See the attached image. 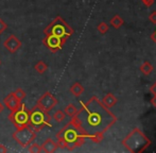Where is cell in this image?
I'll use <instances>...</instances> for the list:
<instances>
[{"label": "cell", "mask_w": 156, "mask_h": 153, "mask_svg": "<svg viewBox=\"0 0 156 153\" xmlns=\"http://www.w3.org/2000/svg\"><path fill=\"white\" fill-rule=\"evenodd\" d=\"M80 122V128L85 132L91 134H98L105 130L109 122V115L96 99L88 102L87 105L83 108L81 114L76 116Z\"/></svg>", "instance_id": "obj_1"}, {"label": "cell", "mask_w": 156, "mask_h": 153, "mask_svg": "<svg viewBox=\"0 0 156 153\" xmlns=\"http://www.w3.org/2000/svg\"><path fill=\"white\" fill-rule=\"evenodd\" d=\"M45 35H55L63 39H67L72 34V29L67 25L61 16H56L44 30Z\"/></svg>", "instance_id": "obj_2"}, {"label": "cell", "mask_w": 156, "mask_h": 153, "mask_svg": "<svg viewBox=\"0 0 156 153\" xmlns=\"http://www.w3.org/2000/svg\"><path fill=\"white\" fill-rule=\"evenodd\" d=\"M50 120L51 117L47 111H43L35 106L30 111V126L36 132H39L44 128L50 126Z\"/></svg>", "instance_id": "obj_3"}, {"label": "cell", "mask_w": 156, "mask_h": 153, "mask_svg": "<svg viewBox=\"0 0 156 153\" xmlns=\"http://www.w3.org/2000/svg\"><path fill=\"white\" fill-rule=\"evenodd\" d=\"M37 135V132L30 126H27L25 128L17 129L14 133H13V138L14 141L21 146L23 148L29 147V145L34 141L35 137Z\"/></svg>", "instance_id": "obj_4"}, {"label": "cell", "mask_w": 156, "mask_h": 153, "mask_svg": "<svg viewBox=\"0 0 156 153\" xmlns=\"http://www.w3.org/2000/svg\"><path fill=\"white\" fill-rule=\"evenodd\" d=\"M9 119L16 126V129L25 128L27 126H30V111L27 110L26 105L23 103L19 110L10 113Z\"/></svg>", "instance_id": "obj_5"}, {"label": "cell", "mask_w": 156, "mask_h": 153, "mask_svg": "<svg viewBox=\"0 0 156 153\" xmlns=\"http://www.w3.org/2000/svg\"><path fill=\"white\" fill-rule=\"evenodd\" d=\"M56 104H58V99L54 97L53 94L50 93V91H45V93L38 98L35 108L49 112V111H51Z\"/></svg>", "instance_id": "obj_6"}, {"label": "cell", "mask_w": 156, "mask_h": 153, "mask_svg": "<svg viewBox=\"0 0 156 153\" xmlns=\"http://www.w3.org/2000/svg\"><path fill=\"white\" fill-rule=\"evenodd\" d=\"M65 39L58 37L55 35H45V37L43 38V44L50 49L52 52H55L58 50L62 49L63 44L65 43Z\"/></svg>", "instance_id": "obj_7"}, {"label": "cell", "mask_w": 156, "mask_h": 153, "mask_svg": "<svg viewBox=\"0 0 156 153\" xmlns=\"http://www.w3.org/2000/svg\"><path fill=\"white\" fill-rule=\"evenodd\" d=\"M3 104L5 105L6 109H9L10 112H15V111L19 110L23 105V100H20L15 93H10L4 97L3 99Z\"/></svg>", "instance_id": "obj_8"}, {"label": "cell", "mask_w": 156, "mask_h": 153, "mask_svg": "<svg viewBox=\"0 0 156 153\" xmlns=\"http://www.w3.org/2000/svg\"><path fill=\"white\" fill-rule=\"evenodd\" d=\"M21 46H23L21 41L17 38L16 35H14V34H11V35L3 41V47L5 48L10 53H16L21 48Z\"/></svg>", "instance_id": "obj_9"}, {"label": "cell", "mask_w": 156, "mask_h": 153, "mask_svg": "<svg viewBox=\"0 0 156 153\" xmlns=\"http://www.w3.org/2000/svg\"><path fill=\"white\" fill-rule=\"evenodd\" d=\"M58 148V143H55L52 138H47L43 143V145L41 146V152H46V153L55 152Z\"/></svg>", "instance_id": "obj_10"}, {"label": "cell", "mask_w": 156, "mask_h": 153, "mask_svg": "<svg viewBox=\"0 0 156 153\" xmlns=\"http://www.w3.org/2000/svg\"><path fill=\"white\" fill-rule=\"evenodd\" d=\"M34 69L39 75H43V73H45L46 71L48 70V65L46 64L44 61H38V62L34 65Z\"/></svg>", "instance_id": "obj_11"}, {"label": "cell", "mask_w": 156, "mask_h": 153, "mask_svg": "<svg viewBox=\"0 0 156 153\" xmlns=\"http://www.w3.org/2000/svg\"><path fill=\"white\" fill-rule=\"evenodd\" d=\"M83 91H84V89H83L82 85H81L80 83H74V84L70 87V91H71L74 96H76V97L80 96L81 94L83 93Z\"/></svg>", "instance_id": "obj_12"}, {"label": "cell", "mask_w": 156, "mask_h": 153, "mask_svg": "<svg viewBox=\"0 0 156 153\" xmlns=\"http://www.w3.org/2000/svg\"><path fill=\"white\" fill-rule=\"evenodd\" d=\"M29 152L31 153H38V152H41V145L35 141H32L31 144L29 145Z\"/></svg>", "instance_id": "obj_13"}, {"label": "cell", "mask_w": 156, "mask_h": 153, "mask_svg": "<svg viewBox=\"0 0 156 153\" xmlns=\"http://www.w3.org/2000/svg\"><path fill=\"white\" fill-rule=\"evenodd\" d=\"M64 113H65V115H68V116H74L76 114H78V111H76V109L74 108L72 104H69V105H67L65 108Z\"/></svg>", "instance_id": "obj_14"}, {"label": "cell", "mask_w": 156, "mask_h": 153, "mask_svg": "<svg viewBox=\"0 0 156 153\" xmlns=\"http://www.w3.org/2000/svg\"><path fill=\"white\" fill-rule=\"evenodd\" d=\"M53 119L55 120L56 122L63 121V120L65 119V113H64V111H61V110L56 111L53 114Z\"/></svg>", "instance_id": "obj_15"}, {"label": "cell", "mask_w": 156, "mask_h": 153, "mask_svg": "<svg viewBox=\"0 0 156 153\" xmlns=\"http://www.w3.org/2000/svg\"><path fill=\"white\" fill-rule=\"evenodd\" d=\"M15 93V95L17 96V97L19 98L20 100H23L26 98V96H27V94H26V91H23V88H17L16 91H14Z\"/></svg>", "instance_id": "obj_16"}, {"label": "cell", "mask_w": 156, "mask_h": 153, "mask_svg": "<svg viewBox=\"0 0 156 153\" xmlns=\"http://www.w3.org/2000/svg\"><path fill=\"white\" fill-rule=\"evenodd\" d=\"M6 29H8V25L4 23L3 19L0 18V35H1V34L3 33V32L5 31Z\"/></svg>", "instance_id": "obj_17"}, {"label": "cell", "mask_w": 156, "mask_h": 153, "mask_svg": "<svg viewBox=\"0 0 156 153\" xmlns=\"http://www.w3.org/2000/svg\"><path fill=\"white\" fill-rule=\"evenodd\" d=\"M0 152H1V153L8 152V149H6V147L4 145H0Z\"/></svg>", "instance_id": "obj_18"}, {"label": "cell", "mask_w": 156, "mask_h": 153, "mask_svg": "<svg viewBox=\"0 0 156 153\" xmlns=\"http://www.w3.org/2000/svg\"><path fill=\"white\" fill-rule=\"evenodd\" d=\"M3 110H4V106H3V104L0 102V113H2L3 112Z\"/></svg>", "instance_id": "obj_19"}, {"label": "cell", "mask_w": 156, "mask_h": 153, "mask_svg": "<svg viewBox=\"0 0 156 153\" xmlns=\"http://www.w3.org/2000/svg\"><path fill=\"white\" fill-rule=\"evenodd\" d=\"M0 65H1V60H0Z\"/></svg>", "instance_id": "obj_20"}]
</instances>
